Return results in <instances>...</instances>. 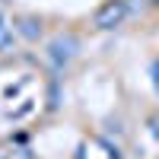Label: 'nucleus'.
<instances>
[{
  "label": "nucleus",
  "instance_id": "obj_1",
  "mask_svg": "<svg viewBox=\"0 0 159 159\" xmlns=\"http://www.w3.org/2000/svg\"><path fill=\"white\" fill-rule=\"evenodd\" d=\"M124 16H127V0H105L92 16V25L96 29H115L124 22Z\"/></svg>",
  "mask_w": 159,
  "mask_h": 159
},
{
  "label": "nucleus",
  "instance_id": "obj_2",
  "mask_svg": "<svg viewBox=\"0 0 159 159\" xmlns=\"http://www.w3.org/2000/svg\"><path fill=\"white\" fill-rule=\"evenodd\" d=\"M76 48H80L76 35H57L54 42L48 45V57H51V64H54V67H64V64H70V61H73Z\"/></svg>",
  "mask_w": 159,
  "mask_h": 159
},
{
  "label": "nucleus",
  "instance_id": "obj_3",
  "mask_svg": "<svg viewBox=\"0 0 159 159\" xmlns=\"http://www.w3.org/2000/svg\"><path fill=\"white\" fill-rule=\"evenodd\" d=\"M19 32H22L25 38H38V35H42V25H38L35 19H22V22H19Z\"/></svg>",
  "mask_w": 159,
  "mask_h": 159
},
{
  "label": "nucleus",
  "instance_id": "obj_4",
  "mask_svg": "<svg viewBox=\"0 0 159 159\" xmlns=\"http://www.w3.org/2000/svg\"><path fill=\"white\" fill-rule=\"evenodd\" d=\"M10 45H13V29L7 25L3 13H0V51H3V48H10Z\"/></svg>",
  "mask_w": 159,
  "mask_h": 159
},
{
  "label": "nucleus",
  "instance_id": "obj_5",
  "mask_svg": "<svg viewBox=\"0 0 159 159\" xmlns=\"http://www.w3.org/2000/svg\"><path fill=\"white\" fill-rule=\"evenodd\" d=\"M13 159H35L29 150H16V153H13Z\"/></svg>",
  "mask_w": 159,
  "mask_h": 159
},
{
  "label": "nucleus",
  "instance_id": "obj_6",
  "mask_svg": "<svg viewBox=\"0 0 159 159\" xmlns=\"http://www.w3.org/2000/svg\"><path fill=\"white\" fill-rule=\"evenodd\" d=\"M153 83H156V92H159V61L153 64Z\"/></svg>",
  "mask_w": 159,
  "mask_h": 159
}]
</instances>
